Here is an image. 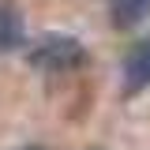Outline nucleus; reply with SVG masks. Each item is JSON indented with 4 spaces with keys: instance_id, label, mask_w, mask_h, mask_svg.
Wrapping results in <instances>:
<instances>
[{
    "instance_id": "nucleus-1",
    "label": "nucleus",
    "mask_w": 150,
    "mask_h": 150,
    "mask_svg": "<svg viewBox=\"0 0 150 150\" xmlns=\"http://www.w3.org/2000/svg\"><path fill=\"white\" fill-rule=\"evenodd\" d=\"M30 64L41 68V71H71V68H83L86 64V49L75 41V38H41L38 49H30Z\"/></svg>"
},
{
    "instance_id": "nucleus-2",
    "label": "nucleus",
    "mask_w": 150,
    "mask_h": 150,
    "mask_svg": "<svg viewBox=\"0 0 150 150\" xmlns=\"http://www.w3.org/2000/svg\"><path fill=\"white\" fill-rule=\"evenodd\" d=\"M150 86V34L139 38L131 45V53L124 56V90L128 94H139Z\"/></svg>"
},
{
    "instance_id": "nucleus-3",
    "label": "nucleus",
    "mask_w": 150,
    "mask_h": 150,
    "mask_svg": "<svg viewBox=\"0 0 150 150\" xmlns=\"http://www.w3.org/2000/svg\"><path fill=\"white\" fill-rule=\"evenodd\" d=\"M150 11V0H109V15H112V26L128 30L135 26L139 19Z\"/></svg>"
},
{
    "instance_id": "nucleus-4",
    "label": "nucleus",
    "mask_w": 150,
    "mask_h": 150,
    "mask_svg": "<svg viewBox=\"0 0 150 150\" xmlns=\"http://www.w3.org/2000/svg\"><path fill=\"white\" fill-rule=\"evenodd\" d=\"M23 45V19H19L15 8H0V53H8V49H15Z\"/></svg>"
},
{
    "instance_id": "nucleus-5",
    "label": "nucleus",
    "mask_w": 150,
    "mask_h": 150,
    "mask_svg": "<svg viewBox=\"0 0 150 150\" xmlns=\"http://www.w3.org/2000/svg\"><path fill=\"white\" fill-rule=\"evenodd\" d=\"M23 150H41V146H23Z\"/></svg>"
}]
</instances>
